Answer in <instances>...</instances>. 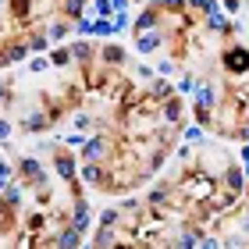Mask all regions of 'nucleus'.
Masks as SVG:
<instances>
[{
  "label": "nucleus",
  "instance_id": "12",
  "mask_svg": "<svg viewBox=\"0 0 249 249\" xmlns=\"http://www.w3.org/2000/svg\"><path fill=\"white\" fill-rule=\"evenodd\" d=\"M228 182H231L235 189H242V175H239V171H231V175H228Z\"/></svg>",
  "mask_w": 249,
  "mask_h": 249
},
{
  "label": "nucleus",
  "instance_id": "10",
  "mask_svg": "<svg viewBox=\"0 0 249 249\" xmlns=\"http://www.w3.org/2000/svg\"><path fill=\"white\" fill-rule=\"evenodd\" d=\"M150 25H153V15H150V11H146V15L139 18V29H150Z\"/></svg>",
  "mask_w": 249,
  "mask_h": 249
},
{
  "label": "nucleus",
  "instance_id": "3",
  "mask_svg": "<svg viewBox=\"0 0 249 249\" xmlns=\"http://www.w3.org/2000/svg\"><path fill=\"white\" fill-rule=\"evenodd\" d=\"M57 171H61L64 178H71V175H75V164H71V157H61V160H57Z\"/></svg>",
  "mask_w": 249,
  "mask_h": 249
},
{
  "label": "nucleus",
  "instance_id": "7",
  "mask_svg": "<svg viewBox=\"0 0 249 249\" xmlns=\"http://www.w3.org/2000/svg\"><path fill=\"white\" fill-rule=\"evenodd\" d=\"M21 57H25V47H15V50L7 53V61H21Z\"/></svg>",
  "mask_w": 249,
  "mask_h": 249
},
{
  "label": "nucleus",
  "instance_id": "1",
  "mask_svg": "<svg viewBox=\"0 0 249 249\" xmlns=\"http://www.w3.org/2000/svg\"><path fill=\"white\" fill-rule=\"evenodd\" d=\"M228 57H231L228 64H231V68H239V71H242V68H249V53H246V50H231Z\"/></svg>",
  "mask_w": 249,
  "mask_h": 249
},
{
  "label": "nucleus",
  "instance_id": "11",
  "mask_svg": "<svg viewBox=\"0 0 249 249\" xmlns=\"http://www.w3.org/2000/svg\"><path fill=\"white\" fill-rule=\"evenodd\" d=\"M178 93H192V78H182V82H178Z\"/></svg>",
  "mask_w": 249,
  "mask_h": 249
},
{
  "label": "nucleus",
  "instance_id": "14",
  "mask_svg": "<svg viewBox=\"0 0 249 249\" xmlns=\"http://www.w3.org/2000/svg\"><path fill=\"white\" fill-rule=\"evenodd\" d=\"M0 96H4V89H0Z\"/></svg>",
  "mask_w": 249,
  "mask_h": 249
},
{
  "label": "nucleus",
  "instance_id": "8",
  "mask_svg": "<svg viewBox=\"0 0 249 249\" xmlns=\"http://www.w3.org/2000/svg\"><path fill=\"white\" fill-rule=\"evenodd\" d=\"M78 32H82V36H93V21H78Z\"/></svg>",
  "mask_w": 249,
  "mask_h": 249
},
{
  "label": "nucleus",
  "instance_id": "4",
  "mask_svg": "<svg viewBox=\"0 0 249 249\" xmlns=\"http://www.w3.org/2000/svg\"><path fill=\"white\" fill-rule=\"evenodd\" d=\"M157 43H160L157 36H142V39H139V50H142V53H150V50H157Z\"/></svg>",
  "mask_w": 249,
  "mask_h": 249
},
{
  "label": "nucleus",
  "instance_id": "5",
  "mask_svg": "<svg viewBox=\"0 0 249 249\" xmlns=\"http://www.w3.org/2000/svg\"><path fill=\"white\" fill-rule=\"evenodd\" d=\"M57 242H61V246H78V231H64Z\"/></svg>",
  "mask_w": 249,
  "mask_h": 249
},
{
  "label": "nucleus",
  "instance_id": "6",
  "mask_svg": "<svg viewBox=\"0 0 249 249\" xmlns=\"http://www.w3.org/2000/svg\"><path fill=\"white\" fill-rule=\"evenodd\" d=\"M82 178H86V182H96V167L86 164V167H82Z\"/></svg>",
  "mask_w": 249,
  "mask_h": 249
},
{
  "label": "nucleus",
  "instance_id": "2",
  "mask_svg": "<svg viewBox=\"0 0 249 249\" xmlns=\"http://www.w3.org/2000/svg\"><path fill=\"white\" fill-rule=\"evenodd\" d=\"M100 153H104V146H100V139H89V142H86V160H96Z\"/></svg>",
  "mask_w": 249,
  "mask_h": 249
},
{
  "label": "nucleus",
  "instance_id": "9",
  "mask_svg": "<svg viewBox=\"0 0 249 249\" xmlns=\"http://www.w3.org/2000/svg\"><path fill=\"white\" fill-rule=\"evenodd\" d=\"M210 100H213V93H210V89H199V104H203V107H207V104H210Z\"/></svg>",
  "mask_w": 249,
  "mask_h": 249
},
{
  "label": "nucleus",
  "instance_id": "13",
  "mask_svg": "<svg viewBox=\"0 0 249 249\" xmlns=\"http://www.w3.org/2000/svg\"><path fill=\"white\" fill-rule=\"evenodd\" d=\"M7 135H11V124H7V121H0V139H7Z\"/></svg>",
  "mask_w": 249,
  "mask_h": 249
}]
</instances>
